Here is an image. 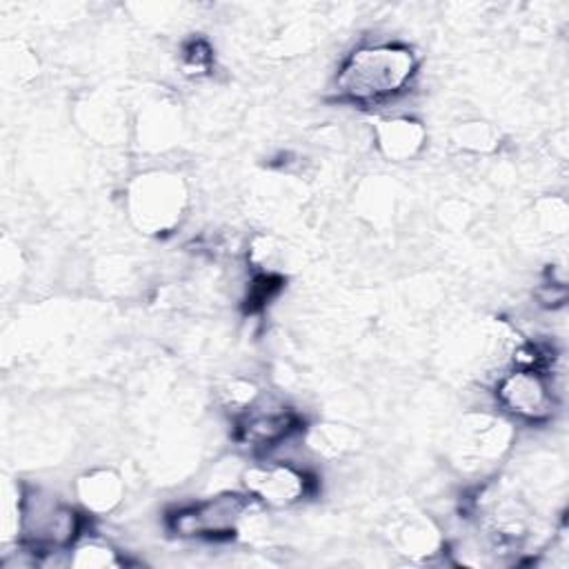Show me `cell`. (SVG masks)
Instances as JSON below:
<instances>
[{
  "label": "cell",
  "instance_id": "obj_1",
  "mask_svg": "<svg viewBox=\"0 0 569 569\" xmlns=\"http://www.w3.org/2000/svg\"><path fill=\"white\" fill-rule=\"evenodd\" d=\"M418 73V56L400 42L356 47L336 73V93L342 102L373 107L405 93Z\"/></svg>",
  "mask_w": 569,
  "mask_h": 569
},
{
  "label": "cell",
  "instance_id": "obj_2",
  "mask_svg": "<svg viewBox=\"0 0 569 569\" xmlns=\"http://www.w3.org/2000/svg\"><path fill=\"white\" fill-rule=\"evenodd\" d=\"M78 511L44 489L20 496V542L29 553L51 556L69 551L80 536Z\"/></svg>",
  "mask_w": 569,
  "mask_h": 569
},
{
  "label": "cell",
  "instance_id": "obj_3",
  "mask_svg": "<svg viewBox=\"0 0 569 569\" xmlns=\"http://www.w3.org/2000/svg\"><path fill=\"white\" fill-rule=\"evenodd\" d=\"M187 207V189L178 176L151 171L138 176L129 187V213L144 233L173 229Z\"/></svg>",
  "mask_w": 569,
  "mask_h": 569
},
{
  "label": "cell",
  "instance_id": "obj_4",
  "mask_svg": "<svg viewBox=\"0 0 569 569\" xmlns=\"http://www.w3.org/2000/svg\"><path fill=\"white\" fill-rule=\"evenodd\" d=\"M251 507V496L220 493L180 507L169 516V527L182 538L222 540L238 533Z\"/></svg>",
  "mask_w": 569,
  "mask_h": 569
},
{
  "label": "cell",
  "instance_id": "obj_5",
  "mask_svg": "<svg viewBox=\"0 0 569 569\" xmlns=\"http://www.w3.org/2000/svg\"><path fill=\"white\" fill-rule=\"evenodd\" d=\"M498 405L525 420V422H545L556 411V391L545 367L516 365L511 371L502 373L496 382Z\"/></svg>",
  "mask_w": 569,
  "mask_h": 569
},
{
  "label": "cell",
  "instance_id": "obj_6",
  "mask_svg": "<svg viewBox=\"0 0 569 569\" xmlns=\"http://www.w3.org/2000/svg\"><path fill=\"white\" fill-rule=\"evenodd\" d=\"M244 489L251 498L269 507H291L311 493L313 480L307 471L287 462L251 465L242 473Z\"/></svg>",
  "mask_w": 569,
  "mask_h": 569
},
{
  "label": "cell",
  "instance_id": "obj_7",
  "mask_svg": "<svg viewBox=\"0 0 569 569\" xmlns=\"http://www.w3.org/2000/svg\"><path fill=\"white\" fill-rule=\"evenodd\" d=\"M300 418L291 409H256L238 416L236 440L253 451H264L284 442L298 431Z\"/></svg>",
  "mask_w": 569,
  "mask_h": 569
},
{
  "label": "cell",
  "instance_id": "obj_8",
  "mask_svg": "<svg viewBox=\"0 0 569 569\" xmlns=\"http://www.w3.org/2000/svg\"><path fill=\"white\" fill-rule=\"evenodd\" d=\"M509 440L511 429L502 420L476 413L462 425V438L458 445L462 451V462L471 469L491 465L500 460L509 447Z\"/></svg>",
  "mask_w": 569,
  "mask_h": 569
},
{
  "label": "cell",
  "instance_id": "obj_9",
  "mask_svg": "<svg viewBox=\"0 0 569 569\" xmlns=\"http://www.w3.org/2000/svg\"><path fill=\"white\" fill-rule=\"evenodd\" d=\"M425 127L413 118H389L376 124V144L389 160L402 162L416 158L425 147Z\"/></svg>",
  "mask_w": 569,
  "mask_h": 569
},
{
  "label": "cell",
  "instance_id": "obj_10",
  "mask_svg": "<svg viewBox=\"0 0 569 569\" xmlns=\"http://www.w3.org/2000/svg\"><path fill=\"white\" fill-rule=\"evenodd\" d=\"M76 493H78L80 505L87 511L109 513L120 505V500L124 496V485L116 471L96 469V471H89L78 478Z\"/></svg>",
  "mask_w": 569,
  "mask_h": 569
},
{
  "label": "cell",
  "instance_id": "obj_11",
  "mask_svg": "<svg viewBox=\"0 0 569 569\" xmlns=\"http://www.w3.org/2000/svg\"><path fill=\"white\" fill-rule=\"evenodd\" d=\"M309 447L327 458L342 456L356 447V436L340 425H318L309 431Z\"/></svg>",
  "mask_w": 569,
  "mask_h": 569
},
{
  "label": "cell",
  "instance_id": "obj_12",
  "mask_svg": "<svg viewBox=\"0 0 569 569\" xmlns=\"http://www.w3.org/2000/svg\"><path fill=\"white\" fill-rule=\"evenodd\" d=\"M398 545L407 556H429L433 553L438 538H436V531L429 527V522L425 525L420 520H411L409 525L400 527Z\"/></svg>",
  "mask_w": 569,
  "mask_h": 569
},
{
  "label": "cell",
  "instance_id": "obj_13",
  "mask_svg": "<svg viewBox=\"0 0 569 569\" xmlns=\"http://www.w3.org/2000/svg\"><path fill=\"white\" fill-rule=\"evenodd\" d=\"M220 402L227 411L236 413V416H242L244 411H249L253 405H256V398H258V389L256 385L247 382V380H240V378H231L227 380L220 391Z\"/></svg>",
  "mask_w": 569,
  "mask_h": 569
},
{
  "label": "cell",
  "instance_id": "obj_14",
  "mask_svg": "<svg viewBox=\"0 0 569 569\" xmlns=\"http://www.w3.org/2000/svg\"><path fill=\"white\" fill-rule=\"evenodd\" d=\"M69 565L93 569V567H118V565H122V560L107 545L84 542V545L69 549Z\"/></svg>",
  "mask_w": 569,
  "mask_h": 569
},
{
  "label": "cell",
  "instance_id": "obj_15",
  "mask_svg": "<svg viewBox=\"0 0 569 569\" xmlns=\"http://www.w3.org/2000/svg\"><path fill=\"white\" fill-rule=\"evenodd\" d=\"M453 140L458 147L469 151H491L496 149L498 133L487 122H465L456 129Z\"/></svg>",
  "mask_w": 569,
  "mask_h": 569
}]
</instances>
